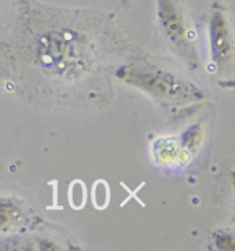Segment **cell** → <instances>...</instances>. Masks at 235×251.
I'll use <instances>...</instances> for the list:
<instances>
[{
    "label": "cell",
    "instance_id": "1",
    "mask_svg": "<svg viewBox=\"0 0 235 251\" xmlns=\"http://www.w3.org/2000/svg\"><path fill=\"white\" fill-rule=\"evenodd\" d=\"M117 77L165 105H187L205 100V94L195 84L150 62H133L118 68Z\"/></svg>",
    "mask_w": 235,
    "mask_h": 251
},
{
    "label": "cell",
    "instance_id": "2",
    "mask_svg": "<svg viewBox=\"0 0 235 251\" xmlns=\"http://www.w3.org/2000/svg\"><path fill=\"white\" fill-rule=\"evenodd\" d=\"M155 21L161 36L187 67H198L197 32L183 0H154Z\"/></svg>",
    "mask_w": 235,
    "mask_h": 251
},
{
    "label": "cell",
    "instance_id": "3",
    "mask_svg": "<svg viewBox=\"0 0 235 251\" xmlns=\"http://www.w3.org/2000/svg\"><path fill=\"white\" fill-rule=\"evenodd\" d=\"M209 62L214 72L227 68L234 57L233 24L228 6L221 0H212L208 14Z\"/></svg>",
    "mask_w": 235,
    "mask_h": 251
},
{
    "label": "cell",
    "instance_id": "4",
    "mask_svg": "<svg viewBox=\"0 0 235 251\" xmlns=\"http://www.w3.org/2000/svg\"><path fill=\"white\" fill-rule=\"evenodd\" d=\"M25 217L22 203L14 198L0 196V235L8 233Z\"/></svg>",
    "mask_w": 235,
    "mask_h": 251
},
{
    "label": "cell",
    "instance_id": "5",
    "mask_svg": "<svg viewBox=\"0 0 235 251\" xmlns=\"http://www.w3.org/2000/svg\"><path fill=\"white\" fill-rule=\"evenodd\" d=\"M153 149L155 152V159H158L161 164H167V166L182 163L184 157H189V155L184 152V145L176 144V141L172 138L158 140L153 145Z\"/></svg>",
    "mask_w": 235,
    "mask_h": 251
},
{
    "label": "cell",
    "instance_id": "6",
    "mask_svg": "<svg viewBox=\"0 0 235 251\" xmlns=\"http://www.w3.org/2000/svg\"><path fill=\"white\" fill-rule=\"evenodd\" d=\"M92 203L98 210H103L105 207L109 204L110 200V189L107 182H105L103 179L96 181L95 185L92 186Z\"/></svg>",
    "mask_w": 235,
    "mask_h": 251
},
{
    "label": "cell",
    "instance_id": "7",
    "mask_svg": "<svg viewBox=\"0 0 235 251\" xmlns=\"http://www.w3.org/2000/svg\"><path fill=\"white\" fill-rule=\"evenodd\" d=\"M85 203V185L81 182L80 189H76V186L70 185V206L80 210L81 207H84Z\"/></svg>",
    "mask_w": 235,
    "mask_h": 251
},
{
    "label": "cell",
    "instance_id": "8",
    "mask_svg": "<svg viewBox=\"0 0 235 251\" xmlns=\"http://www.w3.org/2000/svg\"><path fill=\"white\" fill-rule=\"evenodd\" d=\"M216 247L221 250H234V236L233 233L216 235Z\"/></svg>",
    "mask_w": 235,
    "mask_h": 251
}]
</instances>
